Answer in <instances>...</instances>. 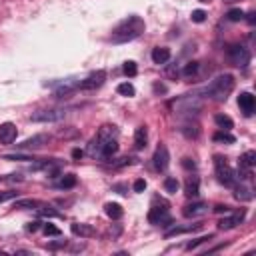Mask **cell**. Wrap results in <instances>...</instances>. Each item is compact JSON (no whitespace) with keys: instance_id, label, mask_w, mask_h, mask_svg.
Segmentation results:
<instances>
[{"instance_id":"6da1fadb","label":"cell","mask_w":256,"mask_h":256,"mask_svg":"<svg viewBox=\"0 0 256 256\" xmlns=\"http://www.w3.org/2000/svg\"><path fill=\"white\" fill-rule=\"evenodd\" d=\"M118 152V128L112 124H104L98 134L88 144V154L92 158L108 160Z\"/></svg>"},{"instance_id":"7a4b0ae2","label":"cell","mask_w":256,"mask_h":256,"mask_svg":"<svg viewBox=\"0 0 256 256\" xmlns=\"http://www.w3.org/2000/svg\"><path fill=\"white\" fill-rule=\"evenodd\" d=\"M146 30V24L140 16H128L126 20H122L110 34V40L114 44H124L130 40H136L142 32Z\"/></svg>"},{"instance_id":"3957f363","label":"cell","mask_w":256,"mask_h":256,"mask_svg":"<svg viewBox=\"0 0 256 256\" xmlns=\"http://www.w3.org/2000/svg\"><path fill=\"white\" fill-rule=\"evenodd\" d=\"M234 90V76L232 74H220L202 90V94L214 102H224Z\"/></svg>"},{"instance_id":"277c9868","label":"cell","mask_w":256,"mask_h":256,"mask_svg":"<svg viewBox=\"0 0 256 256\" xmlns=\"http://www.w3.org/2000/svg\"><path fill=\"white\" fill-rule=\"evenodd\" d=\"M214 170H216L218 182H222L224 186H230V188H232V186L238 182V176H236V172L230 168V164L226 162V158L214 156Z\"/></svg>"},{"instance_id":"5b68a950","label":"cell","mask_w":256,"mask_h":256,"mask_svg":"<svg viewBox=\"0 0 256 256\" xmlns=\"http://www.w3.org/2000/svg\"><path fill=\"white\" fill-rule=\"evenodd\" d=\"M254 166H256V152L254 150L244 152L238 160V178L250 182L254 176Z\"/></svg>"},{"instance_id":"8992f818","label":"cell","mask_w":256,"mask_h":256,"mask_svg":"<svg viewBox=\"0 0 256 256\" xmlns=\"http://www.w3.org/2000/svg\"><path fill=\"white\" fill-rule=\"evenodd\" d=\"M68 114V108H44L30 114L32 122H58Z\"/></svg>"},{"instance_id":"52a82bcc","label":"cell","mask_w":256,"mask_h":256,"mask_svg":"<svg viewBox=\"0 0 256 256\" xmlns=\"http://www.w3.org/2000/svg\"><path fill=\"white\" fill-rule=\"evenodd\" d=\"M228 60L238 68H246L250 64V52H248V48H244L240 44H232L228 48Z\"/></svg>"},{"instance_id":"ba28073f","label":"cell","mask_w":256,"mask_h":256,"mask_svg":"<svg viewBox=\"0 0 256 256\" xmlns=\"http://www.w3.org/2000/svg\"><path fill=\"white\" fill-rule=\"evenodd\" d=\"M148 222L154 226H168L172 224V216L166 206H152L148 210Z\"/></svg>"},{"instance_id":"9c48e42d","label":"cell","mask_w":256,"mask_h":256,"mask_svg":"<svg viewBox=\"0 0 256 256\" xmlns=\"http://www.w3.org/2000/svg\"><path fill=\"white\" fill-rule=\"evenodd\" d=\"M170 164V154H168V148L164 144H160L156 150H154V156H152V166L156 172H164Z\"/></svg>"},{"instance_id":"30bf717a","label":"cell","mask_w":256,"mask_h":256,"mask_svg":"<svg viewBox=\"0 0 256 256\" xmlns=\"http://www.w3.org/2000/svg\"><path fill=\"white\" fill-rule=\"evenodd\" d=\"M106 80V72L104 70H96V72H90L84 80H80V88L82 90H96L104 84Z\"/></svg>"},{"instance_id":"8fae6325","label":"cell","mask_w":256,"mask_h":256,"mask_svg":"<svg viewBox=\"0 0 256 256\" xmlns=\"http://www.w3.org/2000/svg\"><path fill=\"white\" fill-rule=\"evenodd\" d=\"M228 214H230V212H228ZM244 216H246V210H244V208H242V210H236L234 214L224 216V218L218 222V228H220V230H232V228H236L238 224H242Z\"/></svg>"},{"instance_id":"7c38bea8","label":"cell","mask_w":256,"mask_h":256,"mask_svg":"<svg viewBox=\"0 0 256 256\" xmlns=\"http://www.w3.org/2000/svg\"><path fill=\"white\" fill-rule=\"evenodd\" d=\"M232 188H234V198L240 200V202H248V200L254 198L252 186H250V182H246V180H240V184L236 182Z\"/></svg>"},{"instance_id":"4fadbf2b","label":"cell","mask_w":256,"mask_h":256,"mask_svg":"<svg viewBox=\"0 0 256 256\" xmlns=\"http://www.w3.org/2000/svg\"><path fill=\"white\" fill-rule=\"evenodd\" d=\"M238 106H240V110H242L244 116H252L254 114V108H256V102H254L252 92H242L238 96Z\"/></svg>"},{"instance_id":"5bb4252c","label":"cell","mask_w":256,"mask_h":256,"mask_svg":"<svg viewBox=\"0 0 256 256\" xmlns=\"http://www.w3.org/2000/svg\"><path fill=\"white\" fill-rule=\"evenodd\" d=\"M18 136V130H16V124L12 122H4L0 124V144H12Z\"/></svg>"},{"instance_id":"9a60e30c","label":"cell","mask_w":256,"mask_h":256,"mask_svg":"<svg viewBox=\"0 0 256 256\" xmlns=\"http://www.w3.org/2000/svg\"><path fill=\"white\" fill-rule=\"evenodd\" d=\"M48 140H50L48 134H36V136H32V138L24 140V142L20 144V148H22V150H38V148H42L44 144H48Z\"/></svg>"},{"instance_id":"2e32d148","label":"cell","mask_w":256,"mask_h":256,"mask_svg":"<svg viewBox=\"0 0 256 256\" xmlns=\"http://www.w3.org/2000/svg\"><path fill=\"white\" fill-rule=\"evenodd\" d=\"M206 212H208V204H206V202H192V204H186L184 210H182V214H184L186 218L202 216V214H206Z\"/></svg>"},{"instance_id":"e0dca14e","label":"cell","mask_w":256,"mask_h":256,"mask_svg":"<svg viewBox=\"0 0 256 256\" xmlns=\"http://www.w3.org/2000/svg\"><path fill=\"white\" fill-rule=\"evenodd\" d=\"M200 192V178L198 176H188L184 182V194L188 198H196Z\"/></svg>"},{"instance_id":"ac0fdd59","label":"cell","mask_w":256,"mask_h":256,"mask_svg":"<svg viewBox=\"0 0 256 256\" xmlns=\"http://www.w3.org/2000/svg\"><path fill=\"white\" fill-rule=\"evenodd\" d=\"M146 142H148V130H146V126H138L134 132V148L142 150V148H146Z\"/></svg>"},{"instance_id":"d6986e66","label":"cell","mask_w":256,"mask_h":256,"mask_svg":"<svg viewBox=\"0 0 256 256\" xmlns=\"http://www.w3.org/2000/svg\"><path fill=\"white\" fill-rule=\"evenodd\" d=\"M104 212H106V216L112 218V220H120L122 214H124V210H122V206H120L118 202H106V204H104Z\"/></svg>"},{"instance_id":"ffe728a7","label":"cell","mask_w":256,"mask_h":256,"mask_svg":"<svg viewBox=\"0 0 256 256\" xmlns=\"http://www.w3.org/2000/svg\"><path fill=\"white\" fill-rule=\"evenodd\" d=\"M170 60V50L164 46H158L152 50V62L154 64H166Z\"/></svg>"},{"instance_id":"44dd1931","label":"cell","mask_w":256,"mask_h":256,"mask_svg":"<svg viewBox=\"0 0 256 256\" xmlns=\"http://www.w3.org/2000/svg\"><path fill=\"white\" fill-rule=\"evenodd\" d=\"M182 134L186 136V138H196L198 134H200V126H198V122H194L192 118L190 120H186L184 124H182Z\"/></svg>"},{"instance_id":"7402d4cb","label":"cell","mask_w":256,"mask_h":256,"mask_svg":"<svg viewBox=\"0 0 256 256\" xmlns=\"http://www.w3.org/2000/svg\"><path fill=\"white\" fill-rule=\"evenodd\" d=\"M202 224L198 222V224H188V226H172L170 230H166L164 232V236L166 238H172V236H176V234H184V232H192V230H198Z\"/></svg>"},{"instance_id":"603a6c76","label":"cell","mask_w":256,"mask_h":256,"mask_svg":"<svg viewBox=\"0 0 256 256\" xmlns=\"http://www.w3.org/2000/svg\"><path fill=\"white\" fill-rule=\"evenodd\" d=\"M72 234H76V236H80V238H90V236H94V230H92V226H88V224L76 222V224H72Z\"/></svg>"},{"instance_id":"cb8c5ba5","label":"cell","mask_w":256,"mask_h":256,"mask_svg":"<svg viewBox=\"0 0 256 256\" xmlns=\"http://www.w3.org/2000/svg\"><path fill=\"white\" fill-rule=\"evenodd\" d=\"M198 70H200V62H188L184 68H182V76L186 80H192L198 76Z\"/></svg>"},{"instance_id":"d4e9b609","label":"cell","mask_w":256,"mask_h":256,"mask_svg":"<svg viewBox=\"0 0 256 256\" xmlns=\"http://www.w3.org/2000/svg\"><path fill=\"white\" fill-rule=\"evenodd\" d=\"M214 122H216V126L220 128V130H232V126H234V122H232V118L230 116H226V114H216L214 116Z\"/></svg>"},{"instance_id":"484cf974","label":"cell","mask_w":256,"mask_h":256,"mask_svg":"<svg viewBox=\"0 0 256 256\" xmlns=\"http://www.w3.org/2000/svg\"><path fill=\"white\" fill-rule=\"evenodd\" d=\"M56 186H58V188H62V190L74 188V186H76V176H74V174H64V176L56 182Z\"/></svg>"},{"instance_id":"4316f807","label":"cell","mask_w":256,"mask_h":256,"mask_svg":"<svg viewBox=\"0 0 256 256\" xmlns=\"http://www.w3.org/2000/svg\"><path fill=\"white\" fill-rule=\"evenodd\" d=\"M212 140H214V142H226V144H234V142H236V138H234L228 130H220V132H216V134L212 136Z\"/></svg>"},{"instance_id":"83f0119b","label":"cell","mask_w":256,"mask_h":256,"mask_svg":"<svg viewBox=\"0 0 256 256\" xmlns=\"http://www.w3.org/2000/svg\"><path fill=\"white\" fill-rule=\"evenodd\" d=\"M116 92L120 94V96H126V98H130V96H134V86L130 84V82H122V84H118V88H116Z\"/></svg>"},{"instance_id":"f1b7e54d","label":"cell","mask_w":256,"mask_h":256,"mask_svg":"<svg viewBox=\"0 0 256 256\" xmlns=\"http://www.w3.org/2000/svg\"><path fill=\"white\" fill-rule=\"evenodd\" d=\"M178 188H180V184H178V180H176L174 176H168V178L164 180V190H166L168 194H176Z\"/></svg>"},{"instance_id":"f546056e","label":"cell","mask_w":256,"mask_h":256,"mask_svg":"<svg viewBox=\"0 0 256 256\" xmlns=\"http://www.w3.org/2000/svg\"><path fill=\"white\" fill-rule=\"evenodd\" d=\"M226 18H228L230 22H240V20L244 18V10H240V8H232V10H228Z\"/></svg>"},{"instance_id":"4dcf8cb0","label":"cell","mask_w":256,"mask_h":256,"mask_svg":"<svg viewBox=\"0 0 256 256\" xmlns=\"http://www.w3.org/2000/svg\"><path fill=\"white\" fill-rule=\"evenodd\" d=\"M38 212H40V214H44V216H54V218H60V216H62L60 212H56V210H52V206H46V204H40V208H38Z\"/></svg>"},{"instance_id":"1f68e13d","label":"cell","mask_w":256,"mask_h":256,"mask_svg":"<svg viewBox=\"0 0 256 256\" xmlns=\"http://www.w3.org/2000/svg\"><path fill=\"white\" fill-rule=\"evenodd\" d=\"M42 232H44L46 236H60V228H56L54 224H44V226H42Z\"/></svg>"},{"instance_id":"d6a6232c","label":"cell","mask_w":256,"mask_h":256,"mask_svg":"<svg viewBox=\"0 0 256 256\" xmlns=\"http://www.w3.org/2000/svg\"><path fill=\"white\" fill-rule=\"evenodd\" d=\"M42 202L38 200H18L16 202V208H34V206H40Z\"/></svg>"},{"instance_id":"836d02e7","label":"cell","mask_w":256,"mask_h":256,"mask_svg":"<svg viewBox=\"0 0 256 256\" xmlns=\"http://www.w3.org/2000/svg\"><path fill=\"white\" fill-rule=\"evenodd\" d=\"M206 240H212V236L208 234V236H202V238H196L194 242H188V244H186V250H194L196 246H200V244H204Z\"/></svg>"},{"instance_id":"e575fe53","label":"cell","mask_w":256,"mask_h":256,"mask_svg":"<svg viewBox=\"0 0 256 256\" xmlns=\"http://www.w3.org/2000/svg\"><path fill=\"white\" fill-rule=\"evenodd\" d=\"M124 74L126 76H136V64L132 62V60H128V62H124Z\"/></svg>"},{"instance_id":"d590c367","label":"cell","mask_w":256,"mask_h":256,"mask_svg":"<svg viewBox=\"0 0 256 256\" xmlns=\"http://www.w3.org/2000/svg\"><path fill=\"white\" fill-rule=\"evenodd\" d=\"M190 18H192V22H198L200 24V22L206 20V12L204 10H192V16Z\"/></svg>"},{"instance_id":"8d00e7d4","label":"cell","mask_w":256,"mask_h":256,"mask_svg":"<svg viewBox=\"0 0 256 256\" xmlns=\"http://www.w3.org/2000/svg\"><path fill=\"white\" fill-rule=\"evenodd\" d=\"M16 190H4V192H0V204L2 202H6V200H12V198H16Z\"/></svg>"},{"instance_id":"74e56055","label":"cell","mask_w":256,"mask_h":256,"mask_svg":"<svg viewBox=\"0 0 256 256\" xmlns=\"http://www.w3.org/2000/svg\"><path fill=\"white\" fill-rule=\"evenodd\" d=\"M144 188H146V180L138 178V180L134 182V192H144Z\"/></svg>"},{"instance_id":"f35d334b","label":"cell","mask_w":256,"mask_h":256,"mask_svg":"<svg viewBox=\"0 0 256 256\" xmlns=\"http://www.w3.org/2000/svg\"><path fill=\"white\" fill-rule=\"evenodd\" d=\"M182 166L188 168V170H194V168H196V164H194L190 158H184V160H182Z\"/></svg>"},{"instance_id":"ab89813d","label":"cell","mask_w":256,"mask_h":256,"mask_svg":"<svg viewBox=\"0 0 256 256\" xmlns=\"http://www.w3.org/2000/svg\"><path fill=\"white\" fill-rule=\"evenodd\" d=\"M214 210H216V212H224V214H228V212H230V206H222V204H218Z\"/></svg>"},{"instance_id":"60d3db41","label":"cell","mask_w":256,"mask_h":256,"mask_svg":"<svg viewBox=\"0 0 256 256\" xmlns=\"http://www.w3.org/2000/svg\"><path fill=\"white\" fill-rule=\"evenodd\" d=\"M38 224H40V222H30V224L26 226V230H28V232H36V230H38Z\"/></svg>"},{"instance_id":"b9f144b4","label":"cell","mask_w":256,"mask_h":256,"mask_svg":"<svg viewBox=\"0 0 256 256\" xmlns=\"http://www.w3.org/2000/svg\"><path fill=\"white\" fill-rule=\"evenodd\" d=\"M246 16H248V18H246V20H248V24H250V26H254V22H256V14H254V12H250V14H246Z\"/></svg>"},{"instance_id":"7bdbcfd3","label":"cell","mask_w":256,"mask_h":256,"mask_svg":"<svg viewBox=\"0 0 256 256\" xmlns=\"http://www.w3.org/2000/svg\"><path fill=\"white\" fill-rule=\"evenodd\" d=\"M82 154H84V152H82V150H78V148L72 152V156H74V158H82Z\"/></svg>"},{"instance_id":"ee69618b","label":"cell","mask_w":256,"mask_h":256,"mask_svg":"<svg viewBox=\"0 0 256 256\" xmlns=\"http://www.w3.org/2000/svg\"><path fill=\"white\" fill-rule=\"evenodd\" d=\"M198 2H202V4H208V2H212V0H198Z\"/></svg>"},{"instance_id":"f6af8a7d","label":"cell","mask_w":256,"mask_h":256,"mask_svg":"<svg viewBox=\"0 0 256 256\" xmlns=\"http://www.w3.org/2000/svg\"><path fill=\"white\" fill-rule=\"evenodd\" d=\"M222 2H236V0H222Z\"/></svg>"}]
</instances>
